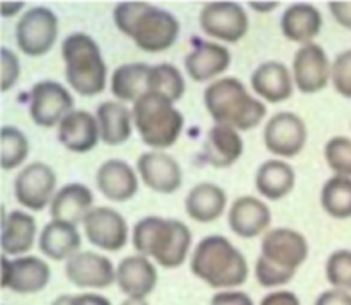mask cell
<instances>
[{
	"label": "cell",
	"instance_id": "7402d4cb",
	"mask_svg": "<svg viewBox=\"0 0 351 305\" xmlns=\"http://www.w3.org/2000/svg\"><path fill=\"white\" fill-rule=\"evenodd\" d=\"M232 55L226 47L211 41H201L185 57V71L195 82H215L223 72L228 71Z\"/></svg>",
	"mask_w": 351,
	"mask_h": 305
},
{
	"label": "cell",
	"instance_id": "4316f807",
	"mask_svg": "<svg viewBox=\"0 0 351 305\" xmlns=\"http://www.w3.org/2000/svg\"><path fill=\"white\" fill-rule=\"evenodd\" d=\"M38 247L45 257L51 260H69L81 249V233L71 223L51 219L41 230Z\"/></svg>",
	"mask_w": 351,
	"mask_h": 305
},
{
	"label": "cell",
	"instance_id": "603a6c76",
	"mask_svg": "<svg viewBox=\"0 0 351 305\" xmlns=\"http://www.w3.org/2000/svg\"><path fill=\"white\" fill-rule=\"evenodd\" d=\"M293 74L283 62L261 64L250 75L254 93L267 103H283L293 95Z\"/></svg>",
	"mask_w": 351,
	"mask_h": 305
},
{
	"label": "cell",
	"instance_id": "52a82bcc",
	"mask_svg": "<svg viewBox=\"0 0 351 305\" xmlns=\"http://www.w3.org/2000/svg\"><path fill=\"white\" fill-rule=\"evenodd\" d=\"M58 36V19L48 7H33L16 24L17 48L27 57H43L53 48Z\"/></svg>",
	"mask_w": 351,
	"mask_h": 305
},
{
	"label": "cell",
	"instance_id": "74e56055",
	"mask_svg": "<svg viewBox=\"0 0 351 305\" xmlns=\"http://www.w3.org/2000/svg\"><path fill=\"white\" fill-rule=\"evenodd\" d=\"M331 81L338 95L351 99V48L336 55L332 62Z\"/></svg>",
	"mask_w": 351,
	"mask_h": 305
},
{
	"label": "cell",
	"instance_id": "8992f818",
	"mask_svg": "<svg viewBox=\"0 0 351 305\" xmlns=\"http://www.w3.org/2000/svg\"><path fill=\"white\" fill-rule=\"evenodd\" d=\"M132 119L143 143L154 151L173 146L185 125L180 110L158 93H146L134 103Z\"/></svg>",
	"mask_w": 351,
	"mask_h": 305
},
{
	"label": "cell",
	"instance_id": "30bf717a",
	"mask_svg": "<svg viewBox=\"0 0 351 305\" xmlns=\"http://www.w3.org/2000/svg\"><path fill=\"white\" fill-rule=\"evenodd\" d=\"M259 256L280 269L297 274L298 267L308 257V242L293 228H271L263 236Z\"/></svg>",
	"mask_w": 351,
	"mask_h": 305
},
{
	"label": "cell",
	"instance_id": "9a60e30c",
	"mask_svg": "<svg viewBox=\"0 0 351 305\" xmlns=\"http://www.w3.org/2000/svg\"><path fill=\"white\" fill-rule=\"evenodd\" d=\"M82 226L89 243L105 252H119L127 245L129 226L125 218L117 209L108 206L93 208L91 212L86 216Z\"/></svg>",
	"mask_w": 351,
	"mask_h": 305
},
{
	"label": "cell",
	"instance_id": "60d3db41",
	"mask_svg": "<svg viewBox=\"0 0 351 305\" xmlns=\"http://www.w3.org/2000/svg\"><path fill=\"white\" fill-rule=\"evenodd\" d=\"M209 305H254V300L245 291L223 290L213 295L211 304Z\"/></svg>",
	"mask_w": 351,
	"mask_h": 305
},
{
	"label": "cell",
	"instance_id": "cb8c5ba5",
	"mask_svg": "<svg viewBox=\"0 0 351 305\" xmlns=\"http://www.w3.org/2000/svg\"><path fill=\"white\" fill-rule=\"evenodd\" d=\"M93 204H95V195L91 188L79 182H72L57 191L50 204V216L51 219L77 226L79 223H84L86 216L95 208Z\"/></svg>",
	"mask_w": 351,
	"mask_h": 305
},
{
	"label": "cell",
	"instance_id": "b9f144b4",
	"mask_svg": "<svg viewBox=\"0 0 351 305\" xmlns=\"http://www.w3.org/2000/svg\"><path fill=\"white\" fill-rule=\"evenodd\" d=\"M328 7L336 23H338L339 26L345 27V29L351 31V2H346V0H335V2H329Z\"/></svg>",
	"mask_w": 351,
	"mask_h": 305
},
{
	"label": "cell",
	"instance_id": "f546056e",
	"mask_svg": "<svg viewBox=\"0 0 351 305\" xmlns=\"http://www.w3.org/2000/svg\"><path fill=\"white\" fill-rule=\"evenodd\" d=\"M293 167L283 160H266L256 171V188L267 201H281L295 187Z\"/></svg>",
	"mask_w": 351,
	"mask_h": 305
},
{
	"label": "cell",
	"instance_id": "d6986e66",
	"mask_svg": "<svg viewBox=\"0 0 351 305\" xmlns=\"http://www.w3.org/2000/svg\"><path fill=\"white\" fill-rule=\"evenodd\" d=\"M58 141L72 153H89L101 141L98 119L86 110H72L57 129Z\"/></svg>",
	"mask_w": 351,
	"mask_h": 305
},
{
	"label": "cell",
	"instance_id": "ba28073f",
	"mask_svg": "<svg viewBox=\"0 0 351 305\" xmlns=\"http://www.w3.org/2000/svg\"><path fill=\"white\" fill-rule=\"evenodd\" d=\"M57 175L47 163L34 161L24 167L14 180V195L23 208L29 211H43L53 201Z\"/></svg>",
	"mask_w": 351,
	"mask_h": 305
},
{
	"label": "cell",
	"instance_id": "277c9868",
	"mask_svg": "<svg viewBox=\"0 0 351 305\" xmlns=\"http://www.w3.org/2000/svg\"><path fill=\"white\" fill-rule=\"evenodd\" d=\"M204 105L216 125L239 132L252 130L266 119L267 106L247 91L239 77H219L206 88Z\"/></svg>",
	"mask_w": 351,
	"mask_h": 305
},
{
	"label": "cell",
	"instance_id": "4dcf8cb0",
	"mask_svg": "<svg viewBox=\"0 0 351 305\" xmlns=\"http://www.w3.org/2000/svg\"><path fill=\"white\" fill-rule=\"evenodd\" d=\"M101 141L108 146H120L132 136V110L120 101H103L96 108Z\"/></svg>",
	"mask_w": 351,
	"mask_h": 305
},
{
	"label": "cell",
	"instance_id": "f6af8a7d",
	"mask_svg": "<svg viewBox=\"0 0 351 305\" xmlns=\"http://www.w3.org/2000/svg\"><path fill=\"white\" fill-rule=\"evenodd\" d=\"M69 305H112V302L98 293H81L69 295Z\"/></svg>",
	"mask_w": 351,
	"mask_h": 305
},
{
	"label": "cell",
	"instance_id": "d4e9b609",
	"mask_svg": "<svg viewBox=\"0 0 351 305\" xmlns=\"http://www.w3.org/2000/svg\"><path fill=\"white\" fill-rule=\"evenodd\" d=\"M206 161L215 168H230L243 154V139L228 125H213L202 144Z\"/></svg>",
	"mask_w": 351,
	"mask_h": 305
},
{
	"label": "cell",
	"instance_id": "e0dca14e",
	"mask_svg": "<svg viewBox=\"0 0 351 305\" xmlns=\"http://www.w3.org/2000/svg\"><path fill=\"white\" fill-rule=\"evenodd\" d=\"M137 173L146 187L158 194H175L184 182L178 161L163 151H147L141 154L137 158Z\"/></svg>",
	"mask_w": 351,
	"mask_h": 305
},
{
	"label": "cell",
	"instance_id": "d590c367",
	"mask_svg": "<svg viewBox=\"0 0 351 305\" xmlns=\"http://www.w3.org/2000/svg\"><path fill=\"white\" fill-rule=\"evenodd\" d=\"M326 280L336 290L351 293V250L338 249L326 260Z\"/></svg>",
	"mask_w": 351,
	"mask_h": 305
},
{
	"label": "cell",
	"instance_id": "ab89813d",
	"mask_svg": "<svg viewBox=\"0 0 351 305\" xmlns=\"http://www.w3.org/2000/svg\"><path fill=\"white\" fill-rule=\"evenodd\" d=\"M0 62H2V91L5 93L19 81L21 64L19 57L7 47H2L0 50Z\"/></svg>",
	"mask_w": 351,
	"mask_h": 305
},
{
	"label": "cell",
	"instance_id": "7bdbcfd3",
	"mask_svg": "<svg viewBox=\"0 0 351 305\" xmlns=\"http://www.w3.org/2000/svg\"><path fill=\"white\" fill-rule=\"evenodd\" d=\"M314 305H351V293L331 288V290L322 291Z\"/></svg>",
	"mask_w": 351,
	"mask_h": 305
},
{
	"label": "cell",
	"instance_id": "4fadbf2b",
	"mask_svg": "<svg viewBox=\"0 0 351 305\" xmlns=\"http://www.w3.org/2000/svg\"><path fill=\"white\" fill-rule=\"evenodd\" d=\"M293 82L304 95H315L328 88L332 74V62L321 45L308 43L298 48L293 57Z\"/></svg>",
	"mask_w": 351,
	"mask_h": 305
},
{
	"label": "cell",
	"instance_id": "484cf974",
	"mask_svg": "<svg viewBox=\"0 0 351 305\" xmlns=\"http://www.w3.org/2000/svg\"><path fill=\"white\" fill-rule=\"evenodd\" d=\"M322 14L312 3H293L281 16V31L285 38L300 47L314 43L322 29Z\"/></svg>",
	"mask_w": 351,
	"mask_h": 305
},
{
	"label": "cell",
	"instance_id": "d6a6232c",
	"mask_svg": "<svg viewBox=\"0 0 351 305\" xmlns=\"http://www.w3.org/2000/svg\"><path fill=\"white\" fill-rule=\"evenodd\" d=\"M321 206L331 218H351V178L339 175L328 178L322 185Z\"/></svg>",
	"mask_w": 351,
	"mask_h": 305
},
{
	"label": "cell",
	"instance_id": "5bb4252c",
	"mask_svg": "<svg viewBox=\"0 0 351 305\" xmlns=\"http://www.w3.org/2000/svg\"><path fill=\"white\" fill-rule=\"evenodd\" d=\"M50 266L36 256L2 257V286L19 295H33L50 283Z\"/></svg>",
	"mask_w": 351,
	"mask_h": 305
},
{
	"label": "cell",
	"instance_id": "9c48e42d",
	"mask_svg": "<svg viewBox=\"0 0 351 305\" xmlns=\"http://www.w3.org/2000/svg\"><path fill=\"white\" fill-rule=\"evenodd\" d=\"M199 24L206 36L237 43L249 31V16L237 2H209L199 14Z\"/></svg>",
	"mask_w": 351,
	"mask_h": 305
},
{
	"label": "cell",
	"instance_id": "f1b7e54d",
	"mask_svg": "<svg viewBox=\"0 0 351 305\" xmlns=\"http://www.w3.org/2000/svg\"><path fill=\"white\" fill-rule=\"evenodd\" d=\"M226 201V192L219 185L201 182L189 191L185 197V211L194 221L213 223L225 212Z\"/></svg>",
	"mask_w": 351,
	"mask_h": 305
},
{
	"label": "cell",
	"instance_id": "5b68a950",
	"mask_svg": "<svg viewBox=\"0 0 351 305\" xmlns=\"http://www.w3.org/2000/svg\"><path fill=\"white\" fill-rule=\"evenodd\" d=\"M65 79L72 91L96 96L105 91L108 69L98 43L86 33H72L62 41Z\"/></svg>",
	"mask_w": 351,
	"mask_h": 305
},
{
	"label": "cell",
	"instance_id": "2e32d148",
	"mask_svg": "<svg viewBox=\"0 0 351 305\" xmlns=\"http://www.w3.org/2000/svg\"><path fill=\"white\" fill-rule=\"evenodd\" d=\"M65 278L77 288L105 290L117 281V267L110 257L91 250H79L65 260Z\"/></svg>",
	"mask_w": 351,
	"mask_h": 305
},
{
	"label": "cell",
	"instance_id": "ffe728a7",
	"mask_svg": "<svg viewBox=\"0 0 351 305\" xmlns=\"http://www.w3.org/2000/svg\"><path fill=\"white\" fill-rule=\"evenodd\" d=\"M115 283L129 298L146 300V297H149L156 288L158 271L149 257L141 254L123 257L117 266Z\"/></svg>",
	"mask_w": 351,
	"mask_h": 305
},
{
	"label": "cell",
	"instance_id": "7dc6e473",
	"mask_svg": "<svg viewBox=\"0 0 351 305\" xmlns=\"http://www.w3.org/2000/svg\"><path fill=\"white\" fill-rule=\"evenodd\" d=\"M120 305H149L147 300H139V298H127Z\"/></svg>",
	"mask_w": 351,
	"mask_h": 305
},
{
	"label": "cell",
	"instance_id": "e575fe53",
	"mask_svg": "<svg viewBox=\"0 0 351 305\" xmlns=\"http://www.w3.org/2000/svg\"><path fill=\"white\" fill-rule=\"evenodd\" d=\"M0 167L2 170H14L21 167L29 156V141L26 134L14 125H3L0 130Z\"/></svg>",
	"mask_w": 351,
	"mask_h": 305
},
{
	"label": "cell",
	"instance_id": "c3c4849f",
	"mask_svg": "<svg viewBox=\"0 0 351 305\" xmlns=\"http://www.w3.org/2000/svg\"><path fill=\"white\" fill-rule=\"evenodd\" d=\"M67 300H69V295H60V297H57L53 302H51V305H69Z\"/></svg>",
	"mask_w": 351,
	"mask_h": 305
},
{
	"label": "cell",
	"instance_id": "7c38bea8",
	"mask_svg": "<svg viewBox=\"0 0 351 305\" xmlns=\"http://www.w3.org/2000/svg\"><path fill=\"white\" fill-rule=\"evenodd\" d=\"M74 110V98L65 86L57 81H40L29 96V115L38 127L51 129Z\"/></svg>",
	"mask_w": 351,
	"mask_h": 305
},
{
	"label": "cell",
	"instance_id": "8d00e7d4",
	"mask_svg": "<svg viewBox=\"0 0 351 305\" xmlns=\"http://www.w3.org/2000/svg\"><path fill=\"white\" fill-rule=\"evenodd\" d=\"M324 160L328 167L339 177L351 178V139L346 136H335L326 143Z\"/></svg>",
	"mask_w": 351,
	"mask_h": 305
},
{
	"label": "cell",
	"instance_id": "1f68e13d",
	"mask_svg": "<svg viewBox=\"0 0 351 305\" xmlns=\"http://www.w3.org/2000/svg\"><path fill=\"white\" fill-rule=\"evenodd\" d=\"M151 65L144 62H130L113 71L110 89L120 103H136L147 93V77Z\"/></svg>",
	"mask_w": 351,
	"mask_h": 305
},
{
	"label": "cell",
	"instance_id": "83f0119b",
	"mask_svg": "<svg viewBox=\"0 0 351 305\" xmlns=\"http://www.w3.org/2000/svg\"><path fill=\"white\" fill-rule=\"evenodd\" d=\"M36 239V221L26 211L7 212L2 216V252L3 256H24L33 249Z\"/></svg>",
	"mask_w": 351,
	"mask_h": 305
},
{
	"label": "cell",
	"instance_id": "bcb514c9",
	"mask_svg": "<svg viewBox=\"0 0 351 305\" xmlns=\"http://www.w3.org/2000/svg\"><path fill=\"white\" fill-rule=\"evenodd\" d=\"M0 7H2V9H0V14H2L3 17H10L12 14L19 12V10L24 7V3L23 2H16V3L2 2V3H0Z\"/></svg>",
	"mask_w": 351,
	"mask_h": 305
},
{
	"label": "cell",
	"instance_id": "6da1fadb",
	"mask_svg": "<svg viewBox=\"0 0 351 305\" xmlns=\"http://www.w3.org/2000/svg\"><path fill=\"white\" fill-rule=\"evenodd\" d=\"M113 23L120 33L147 53L168 50L177 43L180 34V23L173 14L147 2L117 3Z\"/></svg>",
	"mask_w": 351,
	"mask_h": 305
},
{
	"label": "cell",
	"instance_id": "3957f363",
	"mask_svg": "<svg viewBox=\"0 0 351 305\" xmlns=\"http://www.w3.org/2000/svg\"><path fill=\"white\" fill-rule=\"evenodd\" d=\"M191 271L211 288L232 290L249 278L245 256L223 235L204 236L191 256Z\"/></svg>",
	"mask_w": 351,
	"mask_h": 305
},
{
	"label": "cell",
	"instance_id": "ee69618b",
	"mask_svg": "<svg viewBox=\"0 0 351 305\" xmlns=\"http://www.w3.org/2000/svg\"><path fill=\"white\" fill-rule=\"evenodd\" d=\"M261 305H300V298L288 290L271 291L261 300Z\"/></svg>",
	"mask_w": 351,
	"mask_h": 305
},
{
	"label": "cell",
	"instance_id": "f35d334b",
	"mask_svg": "<svg viewBox=\"0 0 351 305\" xmlns=\"http://www.w3.org/2000/svg\"><path fill=\"white\" fill-rule=\"evenodd\" d=\"M254 273H256V280L259 281L261 286H264V288L283 286V284L290 283L295 276V273L280 269V267L269 264L266 259H263L261 256L257 257Z\"/></svg>",
	"mask_w": 351,
	"mask_h": 305
},
{
	"label": "cell",
	"instance_id": "7a4b0ae2",
	"mask_svg": "<svg viewBox=\"0 0 351 305\" xmlns=\"http://www.w3.org/2000/svg\"><path fill=\"white\" fill-rule=\"evenodd\" d=\"M132 245L137 254L153 257L165 269H175L187 259L192 232L180 219L146 216L134 225Z\"/></svg>",
	"mask_w": 351,
	"mask_h": 305
},
{
	"label": "cell",
	"instance_id": "8fae6325",
	"mask_svg": "<svg viewBox=\"0 0 351 305\" xmlns=\"http://www.w3.org/2000/svg\"><path fill=\"white\" fill-rule=\"evenodd\" d=\"M307 143V125L293 112H278L264 127V146L276 158H295Z\"/></svg>",
	"mask_w": 351,
	"mask_h": 305
},
{
	"label": "cell",
	"instance_id": "ac0fdd59",
	"mask_svg": "<svg viewBox=\"0 0 351 305\" xmlns=\"http://www.w3.org/2000/svg\"><path fill=\"white\" fill-rule=\"evenodd\" d=\"M96 187L108 201L127 202L139 191V173L127 161L112 158L99 164Z\"/></svg>",
	"mask_w": 351,
	"mask_h": 305
},
{
	"label": "cell",
	"instance_id": "836d02e7",
	"mask_svg": "<svg viewBox=\"0 0 351 305\" xmlns=\"http://www.w3.org/2000/svg\"><path fill=\"white\" fill-rule=\"evenodd\" d=\"M147 93H158L177 103L185 93V79L173 64L153 65L147 77Z\"/></svg>",
	"mask_w": 351,
	"mask_h": 305
},
{
	"label": "cell",
	"instance_id": "44dd1931",
	"mask_svg": "<svg viewBox=\"0 0 351 305\" xmlns=\"http://www.w3.org/2000/svg\"><path fill=\"white\" fill-rule=\"evenodd\" d=\"M228 225L240 239H256L261 233L269 232L271 209L259 197L242 195L235 199L228 211Z\"/></svg>",
	"mask_w": 351,
	"mask_h": 305
}]
</instances>
